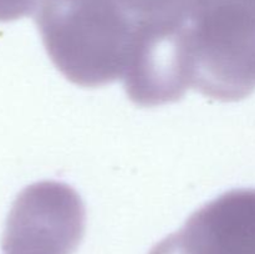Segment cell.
<instances>
[{
  "label": "cell",
  "mask_w": 255,
  "mask_h": 254,
  "mask_svg": "<svg viewBox=\"0 0 255 254\" xmlns=\"http://www.w3.org/2000/svg\"><path fill=\"white\" fill-rule=\"evenodd\" d=\"M184 0H36L34 19L57 70L72 84L122 81L133 104L152 107L177 81Z\"/></svg>",
  "instance_id": "6da1fadb"
},
{
  "label": "cell",
  "mask_w": 255,
  "mask_h": 254,
  "mask_svg": "<svg viewBox=\"0 0 255 254\" xmlns=\"http://www.w3.org/2000/svg\"><path fill=\"white\" fill-rule=\"evenodd\" d=\"M187 87L222 102L255 90V0H184L178 31Z\"/></svg>",
  "instance_id": "7a4b0ae2"
},
{
  "label": "cell",
  "mask_w": 255,
  "mask_h": 254,
  "mask_svg": "<svg viewBox=\"0 0 255 254\" xmlns=\"http://www.w3.org/2000/svg\"><path fill=\"white\" fill-rule=\"evenodd\" d=\"M148 254H255V188L212 199Z\"/></svg>",
  "instance_id": "3957f363"
},
{
  "label": "cell",
  "mask_w": 255,
  "mask_h": 254,
  "mask_svg": "<svg viewBox=\"0 0 255 254\" xmlns=\"http://www.w3.org/2000/svg\"><path fill=\"white\" fill-rule=\"evenodd\" d=\"M36 0H0V22L14 21L34 14Z\"/></svg>",
  "instance_id": "277c9868"
},
{
  "label": "cell",
  "mask_w": 255,
  "mask_h": 254,
  "mask_svg": "<svg viewBox=\"0 0 255 254\" xmlns=\"http://www.w3.org/2000/svg\"><path fill=\"white\" fill-rule=\"evenodd\" d=\"M4 254H36L31 252H22V251H5Z\"/></svg>",
  "instance_id": "5b68a950"
}]
</instances>
